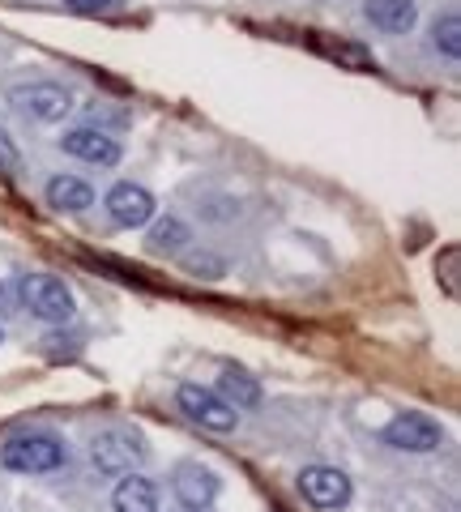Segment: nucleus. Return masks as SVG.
Masks as SVG:
<instances>
[{
    "mask_svg": "<svg viewBox=\"0 0 461 512\" xmlns=\"http://www.w3.org/2000/svg\"><path fill=\"white\" fill-rule=\"evenodd\" d=\"M69 466V444L52 431H26L0 444V470L9 474H56Z\"/></svg>",
    "mask_w": 461,
    "mask_h": 512,
    "instance_id": "1",
    "label": "nucleus"
},
{
    "mask_svg": "<svg viewBox=\"0 0 461 512\" xmlns=\"http://www.w3.org/2000/svg\"><path fill=\"white\" fill-rule=\"evenodd\" d=\"M13 295H18V308L35 316L39 325H69L77 312L69 282L56 274H22L13 282Z\"/></svg>",
    "mask_w": 461,
    "mask_h": 512,
    "instance_id": "2",
    "label": "nucleus"
},
{
    "mask_svg": "<svg viewBox=\"0 0 461 512\" xmlns=\"http://www.w3.org/2000/svg\"><path fill=\"white\" fill-rule=\"evenodd\" d=\"M150 448L141 444L137 431H124V427H107L90 440V466L107 474V478H124V474H137L146 466Z\"/></svg>",
    "mask_w": 461,
    "mask_h": 512,
    "instance_id": "3",
    "label": "nucleus"
},
{
    "mask_svg": "<svg viewBox=\"0 0 461 512\" xmlns=\"http://www.w3.org/2000/svg\"><path fill=\"white\" fill-rule=\"evenodd\" d=\"M380 440H385L389 448H397V453L427 457V453H440L444 448V427L427 410H402V414H393V419L385 423Z\"/></svg>",
    "mask_w": 461,
    "mask_h": 512,
    "instance_id": "4",
    "label": "nucleus"
},
{
    "mask_svg": "<svg viewBox=\"0 0 461 512\" xmlns=\"http://www.w3.org/2000/svg\"><path fill=\"white\" fill-rule=\"evenodd\" d=\"M9 103L35 124H60L73 111V90L60 82H47V77H35V82L9 86Z\"/></svg>",
    "mask_w": 461,
    "mask_h": 512,
    "instance_id": "5",
    "label": "nucleus"
},
{
    "mask_svg": "<svg viewBox=\"0 0 461 512\" xmlns=\"http://www.w3.org/2000/svg\"><path fill=\"white\" fill-rule=\"evenodd\" d=\"M176 406L184 410L188 423H197V427H205V431H218V436H227V431L240 427V410H231V406L210 389V384L184 380L180 389H176Z\"/></svg>",
    "mask_w": 461,
    "mask_h": 512,
    "instance_id": "6",
    "label": "nucleus"
},
{
    "mask_svg": "<svg viewBox=\"0 0 461 512\" xmlns=\"http://www.w3.org/2000/svg\"><path fill=\"white\" fill-rule=\"evenodd\" d=\"M299 495L321 512H338V508L351 504L355 483H351V474L338 470V466H304L299 470Z\"/></svg>",
    "mask_w": 461,
    "mask_h": 512,
    "instance_id": "7",
    "label": "nucleus"
},
{
    "mask_svg": "<svg viewBox=\"0 0 461 512\" xmlns=\"http://www.w3.org/2000/svg\"><path fill=\"white\" fill-rule=\"evenodd\" d=\"M103 210H107V218L116 222V227L133 231V227H146V222H154L158 201H154V192L146 184L120 180V184H111V192L103 197Z\"/></svg>",
    "mask_w": 461,
    "mask_h": 512,
    "instance_id": "8",
    "label": "nucleus"
},
{
    "mask_svg": "<svg viewBox=\"0 0 461 512\" xmlns=\"http://www.w3.org/2000/svg\"><path fill=\"white\" fill-rule=\"evenodd\" d=\"M218 491H222V478L210 466H201V461H180L171 470V495L184 504V512H210Z\"/></svg>",
    "mask_w": 461,
    "mask_h": 512,
    "instance_id": "9",
    "label": "nucleus"
},
{
    "mask_svg": "<svg viewBox=\"0 0 461 512\" xmlns=\"http://www.w3.org/2000/svg\"><path fill=\"white\" fill-rule=\"evenodd\" d=\"M60 150H65L69 158H82V163H90V167H116L124 158L120 141L111 133H103V128H90V124L65 128V133H60Z\"/></svg>",
    "mask_w": 461,
    "mask_h": 512,
    "instance_id": "10",
    "label": "nucleus"
},
{
    "mask_svg": "<svg viewBox=\"0 0 461 512\" xmlns=\"http://www.w3.org/2000/svg\"><path fill=\"white\" fill-rule=\"evenodd\" d=\"M363 18L380 35H410L419 26V5L415 0H363Z\"/></svg>",
    "mask_w": 461,
    "mask_h": 512,
    "instance_id": "11",
    "label": "nucleus"
},
{
    "mask_svg": "<svg viewBox=\"0 0 461 512\" xmlns=\"http://www.w3.org/2000/svg\"><path fill=\"white\" fill-rule=\"evenodd\" d=\"M43 197L56 214H86L94 205V188L82 180V175H52L43 188Z\"/></svg>",
    "mask_w": 461,
    "mask_h": 512,
    "instance_id": "12",
    "label": "nucleus"
},
{
    "mask_svg": "<svg viewBox=\"0 0 461 512\" xmlns=\"http://www.w3.org/2000/svg\"><path fill=\"white\" fill-rule=\"evenodd\" d=\"M214 393H218L231 410H257V406H261V397H265L261 380H257V376H248V372H240V367H222V376H218V384H214Z\"/></svg>",
    "mask_w": 461,
    "mask_h": 512,
    "instance_id": "13",
    "label": "nucleus"
},
{
    "mask_svg": "<svg viewBox=\"0 0 461 512\" xmlns=\"http://www.w3.org/2000/svg\"><path fill=\"white\" fill-rule=\"evenodd\" d=\"M188 244H193V227H188L184 218H176V214L154 218V227L146 235V252L150 256H180V252H188Z\"/></svg>",
    "mask_w": 461,
    "mask_h": 512,
    "instance_id": "14",
    "label": "nucleus"
},
{
    "mask_svg": "<svg viewBox=\"0 0 461 512\" xmlns=\"http://www.w3.org/2000/svg\"><path fill=\"white\" fill-rule=\"evenodd\" d=\"M111 512H158V487L146 474H124L111 491Z\"/></svg>",
    "mask_w": 461,
    "mask_h": 512,
    "instance_id": "15",
    "label": "nucleus"
},
{
    "mask_svg": "<svg viewBox=\"0 0 461 512\" xmlns=\"http://www.w3.org/2000/svg\"><path fill=\"white\" fill-rule=\"evenodd\" d=\"M432 47H436V52L449 60V64L461 60V13H457V9H444L440 18L432 22Z\"/></svg>",
    "mask_w": 461,
    "mask_h": 512,
    "instance_id": "16",
    "label": "nucleus"
},
{
    "mask_svg": "<svg viewBox=\"0 0 461 512\" xmlns=\"http://www.w3.org/2000/svg\"><path fill=\"white\" fill-rule=\"evenodd\" d=\"M180 265H184L188 278H205V282L227 278V261L214 256V252H180Z\"/></svg>",
    "mask_w": 461,
    "mask_h": 512,
    "instance_id": "17",
    "label": "nucleus"
},
{
    "mask_svg": "<svg viewBox=\"0 0 461 512\" xmlns=\"http://www.w3.org/2000/svg\"><path fill=\"white\" fill-rule=\"evenodd\" d=\"M22 167V154H18V146H13V137L0 128V175H13Z\"/></svg>",
    "mask_w": 461,
    "mask_h": 512,
    "instance_id": "18",
    "label": "nucleus"
},
{
    "mask_svg": "<svg viewBox=\"0 0 461 512\" xmlns=\"http://www.w3.org/2000/svg\"><path fill=\"white\" fill-rule=\"evenodd\" d=\"M73 13H116L124 9V0H65Z\"/></svg>",
    "mask_w": 461,
    "mask_h": 512,
    "instance_id": "19",
    "label": "nucleus"
},
{
    "mask_svg": "<svg viewBox=\"0 0 461 512\" xmlns=\"http://www.w3.org/2000/svg\"><path fill=\"white\" fill-rule=\"evenodd\" d=\"M0 312H18V295H13V282H0Z\"/></svg>",
    "mask_w": 461,
    "mask_h": 512,
    "instance_id": "20",
    "label": "nucleus"
},
{
    "mask_svg": "<svg viewBox=\"0 0 461 512\" xmlns=\"http://www.w3.org/2000/svg\"><path fill=\"white\" fill-rule=\"evenodd\" d=\"M0 342H5V333H0Z\"/></svg>",
    "mask_w": 461,
    "mask_h": 512,
    "instance_id": "21",
    "label": "nucleus"
}]
</instances>
